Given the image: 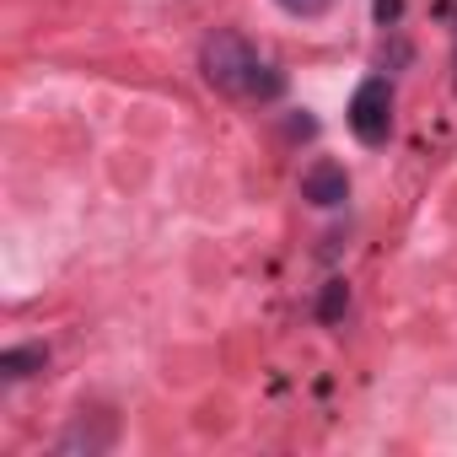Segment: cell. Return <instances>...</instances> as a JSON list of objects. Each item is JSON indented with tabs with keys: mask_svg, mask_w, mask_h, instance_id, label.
<instances>
[{
	"mask_svg": "<svg viewBox=\"0 0 457 457\" xmlns=\"http://www.w3.org/2000/svg\"><path fill=\"white\" fill-rule=\"evenodd\" d=\"M350 129L366 145H382L387 140V129H393V92H387V81L371 76V81L355 87V97H350Z\"/></svg>",
	"mask_w": 457,
	"mask_h": 457,
	"instance_id": "cell-2",
	"label": "cell"
},
{
	"mask_svg": "<svg viewBox=\"0 0 457 457\" xmlns=\"http://www.w3.org/2000/svg\"><path fill=\"white\" fill-rule=\"evenodd\" d=\"M49 366V355L38 350V345H28V350H6L0 355V371L6 377H33V371H44Z\"/></svg>",
	"mask_w": 457,
	"mask_h": 457,
	"instance_id": "cell-4",
	"label": "cell"
},
{
	"mask_svg": "<svg viewBox=\"0 0 457 457\" xmlns=\"http://www.w3.org/2000/svg\"><path fill=\"white\" fill-rule=\"evenodd\" d=\"M398 12H403V0H377V22H398Z\"/></svg>",
	"mask_w": 457,
	"mask_h": 457,
	"instance_id": "cell-8",
	"label": "cell"
},
{
	"mask_svg": "<svg viewBox=\"0 0 457 457\" xmlns=\"http://www.w3.org/2000/svg\"><path fill=\"white\" fill-rule=\"evenodd\" d=\"M345 194H350V178H345V167H334V162H318L307 178H302V199H312V204H345Z\"/></svg>",
	"mask_w": 457,
	"mask_h": 457,
	"instance_id": "cell-3",
	"label": "cell"
},
{
	"mask_svg": "<svg viewBox=\"0 0 457 457\" xmlns=\"http://www.w3.org/2000/svg\"><path fill=\"white\" fill-rule=\"evenodd\" d=\"M199 71H204V81H210L215 92L243 97V92L253 87L259 54H253V44H248L243 33H215V38H204V49H199Z\"/></svg>",
	"mask_w": 457,
	"mask_h": 457,
	"instance_id": "cell-1",
	"label": "cell"
},
{
	"mask_svg": "<svg viewBox=\"0 0 457 457\" xmlns=\"http://www.w3.org/2000/svg\"><path fill=\"white\" fill-rule=\"evenodd\" d=\"M280 6H286L291 17H323V12H328V0H280Z\"/></svg>",
	"mask_w": 457,
	"mask_h": 457,
	"instance_id": "cell-7",
	"label": "cell"
},
{
	"mask_svg": "<svg viewBox=\"0 0 457 457\" xmlns=\"http://www.w3.org/2000/svg\"><path fill=\"white\" fill-rule=\"evenodd\" d=\"M345 307H350V286H345V280H328V286H323V302H318V318H323V323H339Z\"/></svg>",
	"mask_w": 457,
	"mask_h": 457,
	"instance_id": "cell-5",
	"label": "cell"
},
{
	"mask_svg": "<svg viewBox=\"0 0 457 457\" xmlns=\"http://www.w3.org/2000/svg\"><path fill=\"white\" fill-rule=\"evenodd\" d=\"M280 92H286V76H280V71H270V65H259V71H253L248 97H280Z\"/></svg>",
	"mask_w": 457,
	"mask_h": 457,
	"instance_id": "cell-6",
	"label": "cell"
}]
</instances>
